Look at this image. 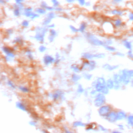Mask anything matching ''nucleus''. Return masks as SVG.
<instances>
[{"mask_svg": "<svg viewBox=\"0 0 133 133\" xmlns=\"http://www.w3.org/2000/svg\"><path fill=\"white\" fill-rule=\"evenodd\" d=\"M16 106L20 109H21L24 111H26V109L25 107L22 103H21L20 102H17L16 103Z\"/></svg>", "mask_w": 133, "mask_h": 133, "instance_id": "nucleus-18", "label": "nucleus"}, {"mask_svg": "<svg viewBox=\"0 0 133 133\" xmlns=\"http://www.w3.org/2000/svg\"><path fill=\"white\" fill-rule=\"evenodd\" d=\"M23 1V0H15L16 4H21V3Z\"/></svg>", "mask_w": 133, "mask_h": 133, "instance_id": "nucleus-47", "label": "nucleus"}, {"mask_svg": "<svg viewBox=\"0 0 133 133\" xmlns=\"http://www.w3.org/2000/svg\"><path fill=\"white\" fill-rule=\"evenodd\" d=\"M115 55L118 57H124L125 55L124 53L122 52H120V51H117L115 53Z\"/></svg>", "mask_w": 133, "mask_h": 133, "instance_id": "nucleus-34", "label": "nucleus"}, {"mask_svg": "<svg viewBox=\"0 0 133 133\" xmlns=\"http://www.w3.org/2000/svg\"><path fill=\"white\" fill-rule=\"evenodd\" d=\"M54 61H55V59L52 57H51V56H48V55L46 56L44 59V63H45V64H46L47 65L53 62Z\"/></svg>", "mask_w": 133, "mask_h": 133, "instance_id": "nucleus-14", "label": "nucleus"}, {"mask_svg": "<svg viewBox=\"0 0 133 133\" xmlns=\"http://www.w3.org/2000/svg\"><path fill=\"white\" fill-rule=\"evenodd\" d=\"M83 57L86 59H91L94 58V55L90 54L89 53H84L83 55Z\"/></svg>", "mask_w": 133, "mask_h": 133, "instance_id": "nucleus-21", "label": "nucleus"}, {"mask_svg": "<svg viewBox=\"0 0 133 133\" xmlns=\"http://www.w3.org/2000/svg\"><path fill=\"white\" fill-rule=\"evenodd\" d=\"M30 124L31 125H35L36 124V123L35 122H31L30 123Z\"/></svg>", "mask_w": 133, "mask_h": 133, "instance_id": "nucleus-49", "label": "nucleus"}, {"mask_svg": "<svg viewBox=\"0 0 133 133\" xmlns=\"http://www.w3.org/2000/svg\"><path fill=\"white\" fill-rule=\"evenodd\" d=\"M86 27V23L85 22H83L81 24L79 29H78L79 31L81 32H83L84 31V30H85Z\"/></svg>", "mask_w": 133, "mask_h": 133, "instance_id": "nucleus-22", "label": "nucleus"}, {"mask_svg": "<svg viewBox=\"0 0 133 133\" xmlns=\"http://www.w3.org/2000/svg\"><path fill=\"white\" fill-rule=\"evenodd\" d=\"M113 80L114 83V89H115V90H119L123 86V84H122L121 76L119 73H115L113 75Z\"/></svg>", "mask_w": 133, "mask_h": 133, "instance_id": "nucleus-2", "label": "nucleus"}, {"mask_svg": "<svg viewBox=\"0 0 133 133\" xmlns=\"http://www.w3.org/2000/svg\"><path fill=\"white\" fill-rule=\"evenodd\" d=\"M71 68H72V69L74 71H75V72H78L79 70L78 66L77 65H75V64L72 65L71 66Z\"/></svg>", "mask_w": 133, "mask_h": 133, "instance_id": "nucleus-27", "label": "nucleus"}, {"mask_svg": "<svg viewBox=\"0 0 133 133\" xmlns=\"http://www.w3.org/2000/svg\"><path fill=\"white\" fill-rule=\"evenodd\" d=\"M8 84L11 87V88H15V85L12 84V83L11 82V81H8Z\"/></svg>", "mask_w": 133, "mask_h": 133, "instance_id": "nucleus-42", "label": "nucleus"}, {"mask_svg": "<svg viewBox=\"0 0 133 133\" xmlns=\"http://www.w3.org/2000/svg\"><path fill=\"white\" fill-rule=\"evenodd\" d=\"M14 43H19V44H21L22 43V39L20 37H17L16 38L15 41H14Z\"/></svg>", "mask_w": 133, "mask_h": 133, "instance_id": "nucleus-31", "label": "nucleus"}, {"mask_svg": "<svg viewBox=\"0 0 133 133\" xmlns=\"http://www.w3.org/2000/svg\"><path fill=\"white\" fill-rule=\"evenodd\" d=\"M106 85L109 89H114V83L113 79H111V78L108 79L106 82Z\"/></svg>", "mask_w": 133, "mask_h": 133, "instance_id": "nucleus-15", "label": "nucleus"}, {"mask_svg": "<svg viewBox=\"0 0 133 133\" xmlns=\"http://www.w3.org/2000/svg\"><path fill=\"white\" fill-rule=\"evenodd\" d=\"M66 1L68 2V3H73L75 1V0H66Z\"/></svg>", "mask_w": 133, "mask_h": 133, "instance_id": "nucleus-48", "label": "nucleus"}, {"mask_svg": "<svg viewBox=\"0 0 133 133\" xmlns=\"http://www.w3.org/2000/svg\"><path fill=\"white\" fill-rule=\"evenodd\" d=\"M70 29H71V30H72L73 32H78L79 31V30L78 29H77L76 28H75L74 26H72V25H71L70 26Z\"/></svg>", "mask_w": 133, "mask_h": 133, "instance_id": "nucleus-37", "label": "nucleus"}, {"mask_svg": "<svg viewBox=\"0 0 133 133\" xmlns=\"http://www.w3.org/2000/svg\"><path fill=\"white\" fill-rule=\"evenodd\" d=\"M86 37L87 40L89 41V42L94 45H97V46L104 45V42L99 40L94 35L90 33H87L86 35Z\"/></svg>", "mask_w": 133, "mask_h": 133, "instance_id": "nucleus-3", "label": "nucleus"}, {"mask_svg": "<svg viewBox=\"0 0 133 133\" xmlns=\"http://www.w3.org/2000/svg\"><path fill=\"white\" fill-rule=\"evenodd\" d=\"M126 119L127 127L129 128L133 129V114H130L128 115Z\"/></svg>", "mask_w": 133, "mask_h": 133, "instance_id": "nucleus-10", "label": "nucleus"}, {"mask_svg": "<svg viewBox=\"0 0 133 133\" xmlns=\"http://www.w3.org/2000/svg\"><path fill=\"white\" fill-rule=\"evenodd\" d=\"M122 24V21L120 19H117L114 21V25L116 27H119Z\"/></svg>", "mask_w": 133, "mask_h": 133, "instance_id": "nucleus-19", "label": "nucleus"}, {"mask_svg": "<svg viewBox=\"0 0 133 133\" xmlns=\"http://www.w3.org/2000/svg\"><path fill=\"white\" fill-rule=\"evenodd\" d=\"M117 127H118V129H120V130H124V128H125L123 124H118Z\"/></svg>", "mask_w": 133, "mask_h": 133, "instance_id": "nucleus-39", "label": "nucleus"}, {"mask_svg": "<svg viewBox=\"0 0 133 133\" xmlns=\"http://www.w3.org/2000/svg\"><path fill=\"white\" fill-rule=\"evenodd\" d=\"M80 76L76 75V74H73L72 76V80L74 82H76L77 81H78V79H79L80 78Z\"/></svg>", "mask_w": 133, "mask_h": 133, "instance_id": "nucleus-29", "label": "nucleus"}, {"mask_svg": "<svg viewBox=\"0 0 133 133\" xmlns=\"http://www.w3.org/2000/svg\"><path fill=\"white\" fill-rule=\"evenodd\" d=\"M55 17V15L53 12H50L48 14L47 17L45 19V20L43 22L44 25H47L49 24L52 19H53Z\"/></svg>", "mask_w": 133, "mask_h": 133, "instance_id": "nucleus-12", "label": "nucleus"}, {"mask_svg": "<svg viewBox=\"0 0 133 133\" xmlns=\"http://www.w3.org/2000/svg\"><path fill=\"white\" fill-rule=\"evenodd\" d=\"M127 113L124 111H118L116 112V116H117V121H123L126 119L127 117Z\"/></svg>", "mask_w": 133, "mask_h": 133, "instance_id": "nucleus-8", "label": "nucleus"}, {"mask_svg": "<svg viewBox=\"0 0 133 133\" xmlns=\"http://www.w3.org/2000/svg\"><path fill=\"white\" fill-rule=\"evenodd\" d=\"M105 102V97L103 94H98L97 97L95 101V105L97 107H100Z\"/></svg>", "mask_w": 133, "mask_h": 133, "instance_id": "nucleus-5", "label": "nucleus"}, {"mask_svg": "<svg viewBox=\"0 0 133 133\" xmlns=\"http://www.w3.org/2000/svg\"><path fill=\"white\" fill-rule=\"evenodd\" d=\"M91 75H90V74H86V75L85 76V78L88 79H90V78H91Z\"/></svg>", "mask_w": 133, "mask_h": 133, "instance_id": "nucleus-46", "label": "nucleus"}, {"mask_svg": "<svg viewBox=\"0 0 133 133\" xmlns=\"http://www.w3.org/2000/svg\"><path fill=\"white\" fill-rule=\"evenodd\" d=\"M20 9H18V8H15V9H14V14L15 16H17V17L20 16Z\"/></svg>", "mask_w": 133, "mask_h": 133, "instance_id": "nucleus-26", "label": "nucleus"}, {"mask_svg": "<svg viewBox=\"0 0 133 133\" xmlns=\"http://www.w3.org/2000/svg\"><path fill=\"white\" fill-rule=\"evenodd\" d=\"M51 2L55 7H57L59 5V3L58 0H51Z\"/></svg>", "mask_w": 133, "mask_h": 133, "instance_id": "nucleus-33", "label": "nucleus"}, {"mask_svg": "<svg viewBox=\"0 0 133 133\" xmlns=\"http://www.w3.org/2000/svg\"><path fill=\"white\" fill-rule=\"evenodd\" d=\"M46 49V48L43 46H41L39 48V50L41 52H43Z\"/></svg>", "mask_w": 133, "mask_h": 133, "instance_id": "nucleus-40", "label": "nucleus"}, {"mask_svg": "<svg viewBox=\"0 0 133 133\" xmlns=\"http://www.w3.org/2000/svg\"><path fill=\"white\" fill-rule=\"evenodd\" d=\"M78 1V2L79 3V4L81 5V6H83L85 4V0H77Z\"/></svg>", "mask_w": 133, "mask_h": 133, "instance_id": "nucleus-38", "label": "nucleus"}, {"mask_svg": "<svg viewBox=\"0 0 133 133\" xmlns=\"http://www.w3.org/2000/svg\"><path fill=\"white\" fill-rule=\"evenodd\" d=\"M123 0H113L112 2L114 4H117V3H119L120 2H121L122 1H123Z\"/></svg>", "mask_w": 133, "mask_h": 133, "instance_id": "nucleus-45", "label": "nucleus"}, {"mask_svg": "<svg viewBox=\"0 0 133 133\" xmlns=\"http://www.w3.org/2000/svg\"><path fill=\"white\" fill-rule=\"evenodd\" d=\"M83 91H84V90H83V88L82 87L81 85H79V86H78V92H82Z\"/></svg>", "mask_w": 133, "mask_h": 133, "instance_id": "nucleus-44", "label": "nucleus"}, {"mask_svg": "<svg viewBox=\"0 0 133 133\" xmlns=\"http://www.w3.org/2000/svg\"><path fill=\"white\" fill-rule=\"evenodd\" d=\"M127 56L128 57L133 61V51L132 50H128L127 51Z\"/></svg>", "mask_w": 133, "mask_h": 133, "instance_id": "nucleus-23", "label": "nucleus"}, {"mask_svg": "<svg viewBox=\"0 0 133 133\" xmlns=\"http://www.w3.org/2000/svg\"><path fill=\"white\" fill-rule=\"evenodd\" d=\"M54 26H55L54 24H52V25H49V26H48L49 28H53V27H54Z\"/></svg>", "mask_w": 133, "mask_h": 133, "instance_id": "nucleus-52", "label": "nucleus"}, {"mask_svg": "<svg viewBox=\"0 0 133 133\" xmlns=\"http://www.w3.org/2000/svg\"><path fill=\"white\" fill-rule=\"evenodd\" d=\"M3 51L7 54V55L9 56V57H14V54L12 53V50L10 48H8V47H4L3 48Z\"/></svg>", "mask_w": 133, "mask_h": 133, "instance_id": "nucleus-16", "label": "nucleus"}, {"mask_svg": "<svg viewBox=\"0 0 133 133\" xmlns=\"http://www.w3.org/2000/svg\"><path fill=\"white\" fill-rule=\"evenodd\" d=\"M105 55L104 54H95L94 55V58H102L104 57Z\"/></svg>", "mask_w": 133, "mask_h": 133, "instance_id": "nucleus-28", "label": "nucleus"}, {"mask_svg": "<svg viewBox=\"0 0 133 133\" xmlns=\"http://www.w3.org/2000/svg\"><path fill=\"white\" fill-rule=\"evenodd\" d=\"M103 68L107 70H108L109 71H112L113 70H115L119 68V65H112L109 64H104L103 65Z\"/></svg>", "mask_w": 133, "mask_h": 133, "instance_id": "nucleus-11", "label": "nucleus"}, {"mask_svg": "<svg viewBox=\"0 0 133 133\" xmlns=\"http://www.w3.org/2000/svg\"><path fill=\"white\" fill-rule=\"evenodd\" d=\"M19 89H20V90H21V91H22L23 92H28L29 91V89L25 87H20Z\"/></svg>", "mask_w": 133, "mask_h": 133, "instance_id": "nucleus-30", "label": "nucleus"}, {"mask_svg": "<svg viewBox=\"0 0 133 133\" xmlns=\"http://www.w3.org/2000/svg\"><path fill=\"white\" fill-rule=\"evenodd\" d=\"M99 127H100L101 128V130H103V131H107V129H106L105 128H103L102 126H99Z\"/></svg>", "mask_w": 133, "mask_h": 133, "instance_id": "nucleus-50", "label": "nucleus"}, {"mask_svg": "<svg viewBox=\"0 0 133 133\" xmlns=\"http://www.w3.org/2000/svg\"><path fill=\"white\" fill-rule=\"evenodd\" d=\"M26 53H27V55H28V57H29L30 59H32V54H31L30 51L29 50Z\"/></svg>", "mask_w": 133, "mask_h": 133, "instance_id": "nucleus-43", "label": "nucleus"}, {"mask_svg": "<svg viewBox=\"0 0 133 133\" xmlns=\"http://www.w3.org/2000/svg\"><path fill=\"white\" fill-rule=\"evenodd\" d=\"M74 126H85L84 124L81 123V122H76L74 123Z\"/></svg>", "mask_w": 133, "mask_h": 133, "instance_id": "nucleus-32", "label": "nucleus"}, {"mask_svg": "<svg viewBox=\"0 0 133 133\" xmlns=\"http://www.w3.org/2000/svg\"><path fill=\"white\" fill-rule=\"evenodd\" d=\"M41 6L43 8H45L47 10H61V9H60V8H54V7H49L47 5V4L45 2H43L41 4Z\"/></svg>", "mask_w": 133, "mask_h": 133, "instance_id": "nucleus-13", "label": "nucleus"}, {"mask_svg": "<svg viewBox=\"0 0 133 133\" xmlns=\"http://www.w3.org/2000/svg\"><path fill=\"white\" fill-rule=\"evenodd\" d=\"M38 30V32L37 33H36L35 38L37 40H38L41 42H43L44 37L45 35V33L46 32V30L45 29L42 28V29H41Z\"/></svg>", "mask_w": 133, "mask_h": 133, "instance_id": "nucleus-6", "label": "nucleus"}, {"mask_svg": "<svg viewBox=\"0 0 133 133\" xmlns=\"http://www.w3.org/2000/svg\"><path fill=\"white\" fill-rule=\"evenodd\" d=\"M106 119L111 122V123H114L117 121V116H116V112L112 111L107 116Z\"/></svg>", "mask_w": 133, "mask_h": 133, "instance_id": "nucleus-7", "label": "nucleus"}, {"mask_svg": "<svg viewBox=\"0 0 133 133\" xmlns=\"http://www.w3.org/2000/svg\"><path fill=\"white\" fill-rule=\"evenodd\" d=\"M119 73L121 76L123 85L125 86L129 85L133 77V70L124 69L120 70Z\"/></svg>", "mask_w": 133, "mask_h": 133, "instance_id": "nucleus-1", "label": "nucleus"}, {"mask_svg": "<svg viewBox=\"0 0 133 133\" xmlns=\"http://www.w3.org/2000/svg\"><path fill=\"white\" fill-rule=\"evenodd\" d=\"M122 43L124 47L128 50H132L133 48L132 43L131 41H128V39H125L122 41Z\"/></svg>", "mask_w": 133, "mask_h": 133, "instance_id": "nucleus-9", "label": "nucleus"}, {"mask_svg": "<svg viewBox=\"0 0 133 133\" xmlns=\"http://www.w3.org/2000/svg\"><path fill=\"white\" fill-rule=\"evenodd\" d=\"M50 32L51 35H52V36H55L56 35V32L53 29H51L50 31Z\"/></svg>", "mask_w": 133, "mask_h": 133, "instance_id": "nucleus-41", "label": "nucleus"}, {"mask_svg": "<svg viewBox=\"0 0 133 133\" xmlns=\"http://www.w3.org/2000/svg\"><path fill=\"white\" fill-rule=\"evenodd\" d=\"M128 18L129 21H133V12H130L128 15Z\"/></svg>", "mask_w": 133, "mask_h": 133, "instance_id": "nucleus-35", "label": "nucleus"}, {"mask_svg": "<svg viewBox=\"0 0 133 133\" xmlns=\"http://www.w3.org/2000/svg\"><path fill=\"white\" fill-rule=\"evenodd\" d=\"M111 112V107L110 105H106L101 107L99 110V114L101 116L106 117Z\"/></svg>", "mask_w": 133, "mask_h": 133, "instance_id": "nucleus-4", "label": "nucleus"}, {"mask_svg": "<svg viewBox=\"0 0 133 133\" xmlns=\"http://www.w3.org/2000/svg\"><path fill=\"white\" fill-rule=\"evenodd\" d=\"M105 48L110 51L111 52H115L116 51V48L113 46H111L110 45H107V46H105Z\"/></svg>", "mask_w": 133, "mask_h": 133, "instance_id": "nucleus-20", "label": "nucleus"}, {"mask_svg": "<svg viewBox=\"0 0 133 133\" xmlns=\"http://www.w3.org/2000/svg\"><path fill=\"white\" fill-rule=\"evenodd\" d=\"M36 12L37 13L41 14H45L46 11L43 8H37L36 9Z\"/></svg>", "mask_w": 133, "mask_h": 133, "instance_id": "nucleus-24", "label": "nucleus"}, {"mask_svg": "<svg viewBox=\"0 0 133 133\" xmlns=\"http://www.w3.org/2000/svg\"><path fill=\"white\" fill-rule=\"evenodd\" d=\"M7 31L9 33V34H11L12 33V30H11V29H9L8 30H7Z\"/></svg>", "mask_w": 133, "mask_h": 133, "instance_id": "nucleus-51", "label": "nucleus"}, {"mask_svg": "<svg viewBox=\"0 0 133 133\" xmlns=\"http://www.w3.org/2000/svg\"><path fill=\"white\" fill-rule=\"evenodd\" d=\"M22 25L23 26H25V27L28 26L29 25V21H28L27 20H24L22 22Z\"/></svg>", "mask_w": 133, "mask_h": 133, "instance_id": "nucleus-36", "label": "nucleus"}, {"mask_svg": "<svg viewBox=\"0 0 133 133\" xmlns=\"http://www.w3.org/2000/svg\"><path fill=\"white\" fill-rule=\"evenodd\" d=\"M111 13L112 14H113L114 15H116V16H122L123 14V12L121 11V10H117V9H115V10H113L112 11H111Z\"/></svg>", "mask_w": 133, "mask_h": 133, "instance_id": "nucleus-17", "label": "nucleus"}, {"mask_svg": "<svg viewBox=\"0 0 133 133\" xmlns=\"http://www.w3.org/2000/svg\"><path fill=\"white\" fill-rule=\"evenodd\" d=\"M61 92H60V91H58L57 92H56V93L53 95V98H54V99H55V100L57 99L60 97V96L61 95Z\"/></svg>", "mask_w": 133, "mask_h": 133, "instance_id": "nucleus-25", "label": "nucleus"}]
</instances>
